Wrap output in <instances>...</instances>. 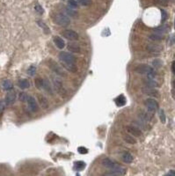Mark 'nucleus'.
Returning a JSON list of instances; mask_svg holds the SVG:
<instances>
[{"mask_svg":"<svg viewBox=\"0 0 175 176\" xmlns=\"http://www.w3.org/2000/svg\"><path fill=\"white\" fill-rule=\"evenodd\" d=\"M52 82L54 85V87L57 93L62 97V98H66L67 96V91L63 85V81L56 76H52Z\"/></svg>","mask_w":175,"mask_h":176,"instance_id":"f03ea898","label":"nucleus"},{"mask_svg":"<svg viewBox=\"0 0 175 176\" xmlns=\"http://www.w3.org/2000/svg\"><path fill=\"white\" fill-rule=\"evenodd\" d=\"M167 175H175V171H174V170L170 171V172L167 174Z\"/></svg>","mask_w":175,"mask_h":176,"instance_id":"ea45409f","label":"nucleus"},{"mask_svg":"<svg viewBox=\"0 0 175 176\" xmlns=\"http://www.w3.org/2000/svg\"><path fill=\"white\" fill-rule=\"evenodd\" d=\"M78 2V4H80L81 5L84 6H90L93 4L92 0H77Z\"/></svg>","mask_w":175,"mask_h":176,"instance_id":"c756f323","label":"nucleus"},{"mask_svg":"<svg viewBox=\"0 0 175 176\" xmlns=\"http://www.w3.org/2000/svg\"><path fill=\"white\" fill-rule=\"evenodd\" d=\"M144 85L147 87H151V88H155L156 86H158V83L150 78H147L146 80H144Z\"/></svg>","mask_w":175,"mask_h":176,"instance_id":"393cba45","label":"nucleus"},{"mask_svg":"<svg viewBox=\"0 0 175 176\" xmlns=\"http://www.w3.org/2000/svg\"><path fill=\"white\" fill-rule=\"evenodd\" d=\"M174 28H175V20H174Z\"/></svg>","mask_w":175,"mask_h":176,"instance_id":"a19ab883","label":"nucleus"},{"mask_svg":"<svg viewBox=\"0 0 175 176\" xmlns=\"http://www.w3.org/2000/svg\"><path fill=\"white\" fill-rule=\"evenodd\" d=\"M77 151H78L79 153H81V154H85V153H87V150H86V148H85V147H79V148L77 149Z\"/></svg>","mask_w":175,"mask_h":176,"instance_id":"58836bf2","label":"nucleus"},{"mask_svg":"<svg viewBox=\"0 0 175 176\" xmlns=\"http://www.w3.org/2000/svg\"><path fill=\"white\" fill-rule=\"evenodd\" d=\"M159 118H160V121H161L162 123H166V114H165L164 110H162V109L159 111Z\"/></svg>","mask_w":175,"mask_h":176,"instance_id":"7c9ffc66","label":"nucleus"},{"mask_svg":"<svg viewBox=\"0 0 175 176\" xmlns=\"http://www.w3.org/2000/svg\"><path fill=\"white\" fill-rule=\"evenodd\" d=\"M149 38H150V40L154 41V42H159V41H161L163 39V35L162 34H159L158 33L153 32L151 34L149 35Z\"/></svg>","mask_w":175,"mask_h":176,"instance_id":"412c9836","label":"nucleus"},{"mask_svg":"<svg viewBox=\"0 0 175 176\" xmlns=\"http://www.w3.org/2000/svg\"><path fill=\"white\" fill-rule=\"evenodd\" d=\"M34 9H35V11H36L38 13H40V14H42V13L44 12L43 8H42L40 4H36V5L34 6Z\"/></svg>","mask_w":175,"mask_h":176,"instance_id":"72a5a7b5","label":"nucleus"},{"mask_svg":"<svg viewBox=\"0 0 175 176\" xmlns=\"http://www.w3.org/2000/svg\"><path fill=\"white\" fill-rule=\"evenodd\" d=\"M37 23H38V25L41 26L42 28H45L44 30H45V33H46V34H48V33H49V27H48V26H46L44 23H42V21H40V20H39V21H37Z\"/></svg>","mask_w":175,"mask_h":176,"instance_id":"c9c22d12","label":"nucleus"},{"mask_svg":"<svg viewBox=\"0 0 175 176\" xmlns=\"http://www.w3.org/2000/svg\"><path fill=\"white\" fill-rule=\"evenodd\" d=\"M63 67H64L68 72H71L72 73H76L77 72V67L76 65V64H70V63H64L62 62Z\"/></svg>","mask_w":175,"mask_h":176,"instance_id":"dca6fc26","label":"nucleus"},{"mask_svg":"<svg viewBox=\"0 0 175 176\" xmlns=\"http://www.w3.org/2000/svg\"><path fill=\"white\" fill-rule=\"evenodd\" d=\"M37 98V101L39 102L40 106L43 108V109H48L49 107H50V103H49V101L47 100V98L42 95V94H37L36 96Z\"/></svg>","mask_w":175,"mask_h":176,"instance_id":"4468645a","label":"nucleus"},{"mask_svg":"<svg viewBox=\"0 0 175 176\" xmlns=\"http://www.w3.org/2000/svg\"><path fill=\"white\" fill-rule=\"evenodd\" d=\"M27 104H28V107H29V109L34 112V113H36L39 111V106H38V103L36 101V99L33 96H28L27 97Z\"/></svg>","mask_w":175,"mask_h":176,"instance_id":"9d476101","label":"nucleus"},{"mask_svg":"<svg viewBox=\"0 0 175 176\" xmlns=\"http://www.w3.org/2000/svg\"><path fill=\"white\" fill-rule=\"evenodd\" d=\"M135 72H136L139 74L146 75L147 78H150V79H153L156 76L153 68L147 64H140V65L136 66L135 68Z\"/></svg>","mask_w":175,"mask_h":176,"instance_id":"7ed1b4c3","label":"nucleus"},{"mask_svg":"<svg viewBox=\"0 0 175 176\" xmlns=\"http://www.w3.org/2000/svg\"><path fill=\"white\" fill-rule=\"evenodd\" d=\"M15 101H16V93L14 91L10 90L5 96V104L8 106H11L14 104Z\"/></svg>","mask_w":175,"mask_h":176,"instance_id":"ddd939ff","label":"nucleus"},{"mask_svg":"<svg viewBox=\"0 0 175 176\" xmlns=\"http://www.w3.org/2000/svg\"><path fill=\"white\" fill-rule=\"evenodd\" d=\"M153 65L155 67H157V68H159V67L162 66V62L160 60H158V59H156V60L153 61Z\"/></svg>","mask_w":175,"mask_h":176,"instance_id":"f704fd0d","label":"nucleus"},{"mask_svg":"<svg viewBox=\"0 0 175 176\" xmlns=\"http://www.w3.org/2000/svg\"><path fill=\"white\" fill-rule=\"evenodd\" d=\"M65 12L67 13V15H70L71 16L72 18H76L77 16V12L75 11V9L73 8H71V7H66L65 8Z\"/></svg>","mask_w":175,"mask_h":176,"instance_id":"bb28decb","label":"nucleus"},{"mask_svg":"<svg viewBox=\"0 0 175 176\" xmlns=\"http://www.w3.org/2000/svg\"><path fill=\"white\" fill-rule=\"evenodd\" d=\"M49 67L50 69L56 74V75L60 76V77H67V73L63 69L62 66H60L55 61L50 59L49 60Z\"/></svg>","mask_w":175,"mask_h":176,"instance_id":"39448f33","label":"nucleus"},{"mask_svg":"<svg viewBox=\"0 0 175 176\" xmlns=\"http://www.w3.org/2000/svg\"><path fill=\"white\" fill-rule=\"evenodd\" d=\"M155 2L158 4L162 5V6H166L169 4V0H155Z\"/></svg>","mask_w":175,"mask_h":176,"instance_id":"473e14b6","label":"nucleus"},{"mask_svg":"<svg viewBox=\"0 0 175 176\" xmlns=\"http://www.w3.org/2000/svg\"><path fill=\"white\" fill-rule=\"evenodd\" d=\"M54 21L55 24L61 26H67L71 24V19L63 14V13H57L54 16Z\"/></svg>","mask_w":175,"mask_h":176,"instance_id":"423d86ee","label":"nucleus"},{"mask_svg":"<svg viewBox=\"0 0 175 176\" xmlns=\"http://www.w3.org/2000/svg\"><path fill=\"white\" fill-rule=\"evenodd\" d=\"M68 50L71 52H74V53H79L80 52V48L77 44L76 43H70L68 45Z\"/></svg>","mask_w":175,"mask_h":176,"instance_id":"a878e982","label":"nucleus"},{"mask_svg":"<svg viewBox=\"0 0 175 176\" xmlns=\"http://www.w3.org/2000/svg\"><path fill=\"white\" fill-rule=\"evenodd\" d=\"M35 72H36V67L34 65H31L27 70V73L30 76H34L35 74Z\"/></svg>","mask_w":175,"mask_h":176,"instance_id":"2f4dec72","label":"nucleus"},{"mask_svg":"<svg viewBox=\"0 0 175 176\" xmlns=\"http://www.w3.org/2000/svg\"><path fill=\"white\" fill-rule=\"evenodd\" d=\"M115 103L118 107H122L126 104V99L123 95H120L115 99Z\"/></svg>","mask_w":175,"mask_h":176,"instance_id":"5701e85b","label":"nucleus"},{"mask_svg":"<svg viewBox=\"0 0 175 176\" xmlns=\"http://www.w3.org/2000/svg\"><path fill=\"white\" fill-rule=\"evenodd\" d=\"M146 50L152 54H159L163 50V47L157 43H149L146 46Z\"/></svg>","mask_w":175,"mask_h":176,"instance_id":"9b49d317","label":"nucleus"},{"mask_svg":"<svg viewBox=\"0 0 175 176\" xmlns=\"http://www.w3.org/2000/svg\"><path fill=\"white\" fill-rule=\"evenodd\" d=\"M27 97L28 96H26V94L25 93H21L20 95V101H25L26 100H27Z\"/></svg>","mask_w":175,"mask_h":176,"instance_id":"4c0bfd02","label":"nucleus"},{"mask_svg":"<svg viewBox=\"0 0 175 176\" xmlns=\"http://www.w3.org/2000/svg\"><path fill=\"white\" fill-rule=\"evenodd\" d=\"M59 59L61 60V62H64V63H70V64H76L77 63V58L69 52H64L62 51L59 53Z\"/></svg>","mask_w":175,"mask_h":176,"instance_id":"0eeeda50","label":"nucleus"},{"mask_svg":"<svg viewBox=\"0 0 175 176\" xmlns=\"http://www.w3.org/2000/svg\"><path fill=\"white\" fill-rule=\"evenodd\" d=\"M18 85H19V87L20 88H21V89H27V88H29L30 87V82L27 80V79H20V80H19V82H18Z\"/></svg>","mask_w":175,"mask_h":176,"instance_id":"a211bd4d","label":"nucleus"},{"mask_svg":"<svg viewBox=\"0 0 175 176\" xmlns=\"http://www.w3.org/2000/svg\"><path fill=\"white\" fill-rule=\"evenodd\" d=\"M35 83V86L40 89V90H42V91H45L47 92L48 93L50 94H53V90H52V87L50 85V81L47 79V78H42V77H38L35 79L34 81Z\"/></svg>","mask_w":175,"mask_h":176,"instance_id":"20e7f679","label":"nucleus"},{"mask_svg":"<svg viewBox=\"0 0 175 176\" xmlns=\"http://www.w3.org/2000/svg\"><path fill=\"white\" fill-rule=\"evenodd\" d=\"M144 106L146 107L147 110L150 113L156 112L159 107L158 101L154 100V99H147L146 101H144Z\"/></svg>","mask_w":175,"mask_h":176,"instance_id":"6e6552de","label":"nucleus"},{"mask_svg":"<svg viewBox=\"0 0 175 176\" xmlns=\"http://www.w3.org/2000/svg\"><path fill=\"white\" fill-rule=\"evenodd\" d=\"M3 88L4 89V90H6V91H10V90H12V87H13V85H12V83L10 81V80H8V79H6V80H4V82H3Z\"/></svg>","mask_w":175,"mask_h":176,"instance_id":"b1692460","label":"nucleus"},{"mask_svg":"<svg viewBox=\"0 0 175 176\" xmlns=\"http://www.w3.org/2000/svg\"><path fill=\"white\" fill-rule=\"evenodd\" d=\"M168 31V26H158V27H157V28H155L154 29V32L155 33H158V34H165L166 32Z\"/></svg>","mask_w":175,"mask_h":176,"instance_id":"aec40b11","label":"nucleus"},{"mask_svg":"<svg viewBox=\"0 0 175 176\" xmlns=\"http://www.w3.org/2000/svg\"><path fill=\"white\" fill-rule=\"evenodd\" d=\"M161 13H162V21L164 22V21H166V20H167V13H166V12L165 11V10H161Z\"/></svg>","mask_w":175,"mask_h":176,"instance_id":"e433bc0d","label":"nucleus"},{"mask_svg":"<svg viewBox=\"0 0 175 176\" xmlns=\"http://www.w3.org/2000/svg\"><path fill=\"white\" fill-rule=\"evenodd\" d=\"M143 92L148 95L153 96V97H158V92L157 90H155L154 88L151 87H147L146 88H143Z\"/></svg>","mask_w":175,"mask_h":176,"instance_id":"f3484780","label":"nucleus"},{"mask_svg":"<svg viewBox=\"0 0 175 176\" xmlns=\"http://www.w3.org/2000/svg\"><path fill=\"white\" fill-rule=\"evenodd\" d=\"M53 42L55 43V45L59 49V50H63L65 47V42L64 40H63L60 36H55L53 39Z\"/></svg>","mask_w":175,"mask_h":176,"instance_id":"2eb2a0df","label":"nucleus"},{"mask_svg":"<svg viewBox=\"0 0 175 176\" xmlns=\"http://www.w3.org/2000/svg\"><path fill=\"white\" fill-rule=\"evenodd\" d=\"M133 159H134V158H133V156H132L131 153L126 151V152H124V153L122 154V160H123L125 163L129 164V163H131V162L133 161Z\"/></svg>","mask_w":175,"mask_h":176,"instance_id":"6ab92c4d","label":"nucleus"},{"mask_svg":"<svg viewBox=\"0 0 175 176\" xmlns=\"http://www.w3.org/2000/svg\"><path fill=\"white\" fill-rule=\"evenodd\" d=\"M123 139L127 144H129V145H135L136 143V140L134 137L130 136V135H125L123 137Z\"/></svg>","mask_w":175,"mask_h":176,"instance_id":"4be33fe9","label":"nucleus"},{"mask_svg":"<svg viewBox=\"0 0 175 176\" xmlns=\"http://www.w3.org/2000/svg\"><path fill=\"white\" fill-rule=\"evenodd\" d=\"M126 129H127V131H128L129 134L133 135L134 137H141V136L143 135L142 130H141L139 128H137L136 126L128 125V126H127V128H126Z\"/></svg>","mask_w":175,"mask_h":176,"instance_id":"f8f14e48","label":"nucleus"},{"mask_svg":"<svg viewBox=\"0 0 175 176\" xmlns=\"http://www.w3.org/2000/svg\"><path fill=\"white\" fill-rule=\"evenodd\" d=\"M102 165H103L106 168L109 169L110 171L120 173L122 175L125 174V168H123V167H121L120 165L116 164L115 162H114V161L111 160L110 158H104V159L102 160Z\"/></svg>","mask_w":175,"mask_h":176,"instance_id":"f257e3e1","label":"nucleus"},{"mask_svg":"<svg viewBox=\"0 0 175 176\" xmlns=\"http://www.w3.org/2000/svg\"><path fill=\"white\" fill-rule=\"evenodd\" d=\"M61 34H62L65 39H67V40H69V41H77V40L79 39L78 34H77V32H75V31H73V30H69V29L64 30V31H63V32L61 33Z\"/></svg>","mask_w":175,"mask_h":176,"instance_id":"1a4fd4ad","label":"nucleus"},{"mask_svg":"<svg viewBox=\"0 0 175 176\" xmlns=\"http://www.w3.org/2000/svg\"><path fill=\"white\" fill-rule=\"evenodd\" d=\"M85 167V163L84 161H77L75 163V168L77 170H83Z\"/></svg>","mask_w":175,"mask_h":176,"instance_id":"cd10ccee","label":"nucleus"},{"mask_svg":"<svg viewBox=\"0 0 175 176\" xmlns=\"http://www.w3.org/2000/svg\"><path fill=\"white\" fill-rule=\"evenodd\" d=\"M68 5L71 8L77 9L78 7V2L77 0H68Z\"/></svg>","mask_w":175,"mask_h":176,"instance_id":"c85d7f7f","label":"nucleus"}]
</instances>
